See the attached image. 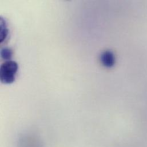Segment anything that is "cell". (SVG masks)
<instances>
[{
    "mask_svg": "<svg viewBox=\"0 0 147 147\" xmlns=\"http://www.w3.org/2000/svg\"><path fill=\"white\" fill-rule=\"evenodd\" d=\"M18 71V64L13 61H7L3 63L0 68V79L4 84H11L16 78Z\"/></svg>",
    "mask_w": 147,
    "mask_h": 147,
    "instance_id": "cell-1",
    "label": "cell"
},
{
    "mask_svg": "<svg viewBox=\"0 0 147 147\" xmlns=\"http://www.w3.org/2000/svg\"><path fill=\"white\" fill-rule=\"evenodd\" d=\"M100 60L102 64L107 68L114 66L116 61L114 54L111 51H105L100 56Z\"/></svg>",
    "mask_w": 147,
    "mask_h": 147,
    "instance_id": "cell-2",
    "label": "cell"
},
{
    "mask_svg": "<svg viewBox=\"0 0 147 147\" xmlns=\"http://www.w3.org/2000/svg\"><path fill=\"white\" fill-rule=\"evenodd\" d=\"M8 34V30L6 28V25L5 20L1 18V33H0V42H2L6 38Z\"/></svg>",
    "mask_w": 147,
    "mask_h": 147,
    "instance_id": "cell-3",
    "label": "cell"
},
{
    "mask_svg": "<svg viewBox=\"0 0 147 147\" xmlns=\"http://www.w3.org/2000/svg\"><path fill=\"white\" fill-rule=\"evenodd\" d=\"M1 55L3 59L10 61L12 56V52L8 48H3L1 50Z\"/></svg>",
    "mask_w": 147,
    "mask_h": 147,
    "instance_id": "cell-4",
    "label": "cell"
}]
</instances>
